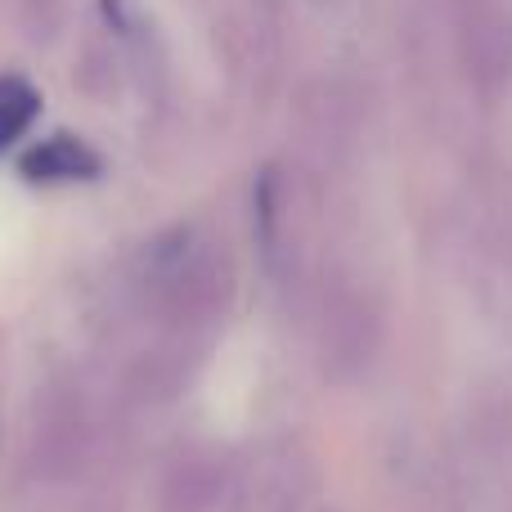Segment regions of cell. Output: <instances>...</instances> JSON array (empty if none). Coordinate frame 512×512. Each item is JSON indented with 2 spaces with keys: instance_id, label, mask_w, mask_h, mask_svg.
Returning <instances> with one entry per match:
<instances>
[{
  "instance_id": "6da1fadb",
  "label": "cell",
  "mask_w": 512,
  "mask_h": 512,
  "mask_svg": "<svg viewBox=\"0 0 512 512\" xmlns=\"http://www.w3.org/2000/svg\"><path fill=\"white\" fill-rule=\"evenodd\" d=\"M315 346H319V369L337 382H351L373 369L382 351V315L373 297L355 283H337L319 301L315 319Z\"/></svg>"
},
{
  "instance_id": "7a4b0ae2",
  "label": "cell",
  "mask_w": 512,
  "mask_h": 512,
  "mask_svg": "<svg viewBox=\"0 0 512 512\" xmlns=\"http://www.w3.org/2000/svg\"><path fill=\"white\" fill-rule=\"evenodd\" d=\"M95 454V418L72 382H50L36 400L32 418V463L50 486L81 477Z\"/></svg>"
},
{
  "instance_id": "3957f363",
  "label": "cell",
  "mask_w": 512,
  "mask_h": 512,
  "mask_svg": "<svg viewBox=\"0 0 512 512\" xmlns=\"http://www.w3.org/2000/svg\"><path fill=\"white\" fill-rule=\"evenodd\" d=\"M234 301V265L225 252L198 248L194 261L185 265V274L176 279V288L162 297V306L153 310L158 324L180 342H198L225 319Z\"/></svg>"
},
{
  "instance_id": "277c9868",
  "label": "cell",
  "mask_w": 512,
  "mask_h": 512,
  "mask_svg": "<svg viewBox=\"0 0 512 512\" xmlns=\"http://www.w3.org/2000/svg\"><path fill=\"white\" fill-rule=\"evenodd\" d=\"M18 176L41 189L90 185V180L104 176V158H99V149H90L81 135H50V140H36L32 149H23Z\"/></svg>"
},
{
  "instance_id": "5b68a950",
  "label": "cell",
  "mask_w": 512,
  "mask_h": 512,
  "mask_svg": "<svg viewBox=\"0 0 512 512\" xmlns=\"http://www.w3.org/2000/svg\"><path fill=\"white\" fill-rule=\"evenodd\" d=\"M198 248H203V243H198V234L189 230V225H171V230H162L158 239L144 248L140 265H135V283H140L144 306L149 310L162 306V297L176 288V279L185 274V265L194 261Z\"/></svg>"
},
{
  "instance_id": "8992f818",
  "label": "cell",
  "mask_w": 512,
  "mask_h": 512,
  "mask_svg": "<svg viewBox=\"0 0 512 512\" xmlns=\"http://www.w3.org/2000/svg\"><path fill=\"white\" fill-rule=\"evenodd\" d=\"M189 369H194V360H189L185 346H149L126 364V391L140 405H167L189 387Z\"/></svg>"
},
{
  "instance_id": "52a82bcc",
  "label": "cell",
  "mask_w": 512,
  "mask_h": 512,
  "mask_svg": "<svg viewBox=\"0 0 512 512\" xmlns=\"http://www.w3.org/2000/svg\"><path fill=\"white\" fill-rule=\"evenodd\" d=\"M225 495V468L212 454H189L167 472L162 512H216Z\"/></svg>"
},
{
  "instance_id": "ba28073f",
  "label": "cell",
  "mask_w": 512,
  "mask_h": 512,
  "mask_svg": "<svg viewBox=\"0 0 512 512\" xmlns=\"http://www.w3.org/2000/svg\"><path fill=\"white\" fill-rule=\"evenodd\" d=\"M252 239L261 265L274 274L283 256V189L274 171H261V180L252 185Z\"/></svg>"
},
{
  "instance_id": "9c48e42d",
  "label": "cell",
  "mask_w": 512,
  "mask_h": 512,
  "mask_svg": "<svg viewBox=\"0 0 512 512\" xmlns=\"http://www.w3.org/2000/svg\"><path fill=\"white\" fill-rule=\"evenodd\" d=\"M36 113H41V95H36L32 81L18 77V72L0 77V158L32 131Z\"/></svg>"
}]
</instances>
